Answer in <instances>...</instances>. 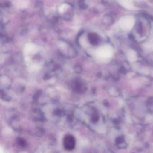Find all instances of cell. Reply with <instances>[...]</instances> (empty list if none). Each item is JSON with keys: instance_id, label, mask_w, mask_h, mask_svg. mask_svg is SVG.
<instances>
[{"instance_id": "obj_1", "label": "cell", "mask_w": 153, "mask_h": 153, "mask_svg": "<svg viewBox=\"0 0 153 153\" xmlns=\"http://www.w3.org/2000/svg\"><path fill=\"white\" fill-rule=\"evenodd\" d=\"M75 140L73 136L69 135L65 137L64 139V145L66 150L72 151L73 150L75 147Z\"/></svg>"}, {"instance_id": "obj_2", "label": "cell", "mask_w": 153, "mask_h": 153, "mask_svg": "<svg viewBox=\"0 0 153 153\" xmlns=\"http://www.w3.org/2000/svg\"><path fill=\"white\" fill-rule=\"evenodd\" d=\"M120 25L123 29L126 30L129 29L133 25V21L132 19L129 17H125L120 20Z\"/></svg>"}, {"instance_id": "obj_3", "label": "cell", "mask_w": 153, "mask_h": 153, "mask_svg": "<svg viewBox=\"0 0 153 153\" xmlns=\"http://www.w3.org/2000/svg\"><path fill=\"white\" fill-rule=\"evenodd\" d=\"M13 3L16 7L20 9L27 8L29 4L27 0H13Z\"/></svg>"}, {"instance_id": "obj_4", "label": "cell", "mask_w": 153, "mask_h": 153, "mask_svg": "<svg viewBox=\"0 0 153 153\" xmlns=\"http://www.w3.org/2000/svg\"><path fill=\"white\" fill-rule=\"evenodd\" d=\"M69 7V5L68 4H62V5L60 6L59 9V12L61 13H64L65 12L68 10Z\"/></svg>"}, {"instance_id": "obj_5", "label": "cell", "mask_w": 153, "mask_h": 153, "mask_svg": "<svg viewBox=\"0 0 153 153\" xmlns=\"http://www.w3.org/2000/svg\"><path fill=\"white\" fill-rule=\"evenodd\" d=\"M19 143H20L21 145H24V142H23V140L20 139V140H19Z\"/></svg>"}]
</instances>
